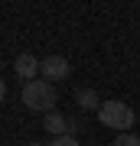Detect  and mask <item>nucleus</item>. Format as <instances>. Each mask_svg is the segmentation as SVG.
<instances>
[{
	"mask_svg": "<svg viewBox=\"0 0 140 146\" xmlns=\"http://www.w3.org/2000/svg\"><path fill=\"white\" fill-rule=\"evenodd\" d=\"M13 72L20 75V78H26V84H29V81H36V72H39L36 55H33V52H20V55L13 58Z\"/></svg>",
	"mask_w": 140,
	"mask_h": 146,
	"instance_id": "4",
	"label": "nucleus"
},
{
	"mask_svg": "<svg viewBox=\"0 0 140 146\" xmlns=\"http://www.w3.org/2000/svg\"><path fill=\"white\" fill-rule=\"evenodd\" d=\"M29 146H42V143H29Z\"/></svg>",
	"mask_w": 140,
	"mask_h": 146,
	"instance_id": "10",
	"label": "nucleus"
},
{
	"mask_svg": "<svg viewBox=\"0 0 140 146\" xmlns=\"http://www.w3.org/2000/svg\"><path fill=\"white\" fill-rule=\"evenodd\" d=\"M114 146H140V136L137 133H117L114 136Z\"/></svg>",
	"mask_w": 140,
	"mask_h": 146,
	"instance_id": "7",
	"label": "nucleus"
},
{
	"mask_svg": "<svg viewBox=\"0 0 140 146\" xmlns=\"http://www.w3.org/2000/svg\"><path fill=\"white\" fill-rule=\"evenodd\" d=\"M3 98H7V84L0 81V104H3Z\"/></svg>",
	"mask_w": 140,
	"mask_h": 146,
	"instance_id": "9",
	"label": "nucleus"
},
{
	"mask_svg": "<svg viewBox=\"0 0 140 146\" xmlns=\"http://www.w3.org/2000/svg\"><path fill=\"white\" fill-rule=\"evenodd\" d=\"M49 146H78V140H75V136H52Z\"/></svg>",
	"mask_w": 140,
	"mask_h": 146,
	"instance_id": "8",
	"label": "nucleus"
},
{
	"mask_svg": "<svg viewBox=\"0 0 140 146\" xmlns=\"http://www.w3.org/2000/svg\"><path fill=\"white\" fill-rule=\"evenodd\" d=\"M23 104L33 110V114H52V104H56V88L46 78H36L29 84H23Z\"/></svg>",
	"mask_w": 140,
	"mask_h": 146,
	"instance_id": "1",
	"label": "nucleus"
},
{
	"mask_svg": "<svg viewBox=\"0 0 140 146\" xmlns=\"http://www.w3.org/2000/svg\"><path fill=\"white\" fill-rule=\"evenodd\" d=\"M42 130H49L52 136H72V130H75V123L68 120L65 114H46V120H42Z\"/></svg>",
	"mask_w": 140,
	"mask_h": 146,
	"instance_id": "5",
	"label": "nucleus"
},
{
	"mask_svg": "<svg viewBox=\"0 0 140 146\" xmlns=\"http://www.w3.org/2000/svg\"><path fill=\"white\" fill-rule=\"evenodd\" d=\"M39 72H42L46 81H65L68 72H72V65H68L62 55H46V58L39 62Z\"/></svg>",
	"mask_w": 140,
	"mask_h": 146,
	"instance_id": "3",
	"label": "nucleus"
},
{
	"mask_svg": "<svg viewBox=\"0 0 140 146\" xmlns=\"http://www.w3.org/2000/svg\"><path fill=\"white\" fill-rule=\"evenodd\" d=\"M98 120L104 127H111V130H121V133H130V127H134V110H130V104H124V101H104L101 110H98Z\"/></svg>",
	"mask_w": 140,
	"mask_h": 146,
	"instance_id": "2",
	"label": "nucleus"
},
{
	"mask_svg": "<svg viewBox=\"0 0 140 146\" xmlns=\"http://www.w3.org/2000/svg\"><path fill=\"white\" fill-rule=\"evenodd\" d=\"M78 98V107H85V110H101V104H98V94H94L91 88H82L75 94Z\"/></svg>",
	"mask_w": 140,
	"mask_h": 146,
	"instance_id": "6",
	"label": "nucleus"
}]
</instances>
